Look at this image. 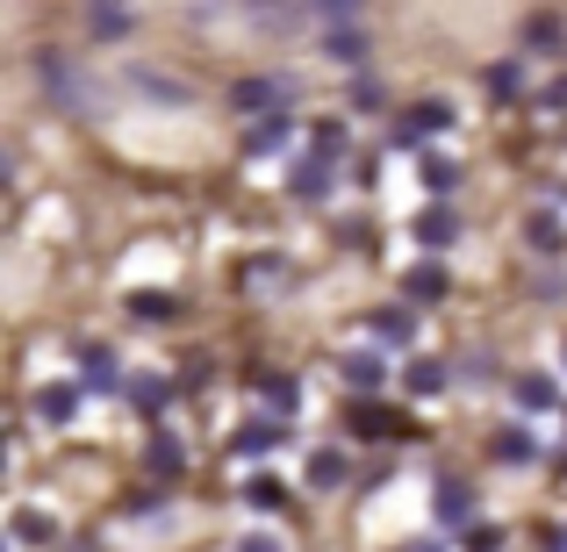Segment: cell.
Here are the masks:
<instances>
[{
	"label": "cell",
	"instance_id": "cell-1",
	"mask_svg": "<svg viewBox=\"0 0 567 552\" xmlns=\"http://www.w3.org/2000/svg\"><path fill=\"white\" fill-rule=\"evenodd\" d=\"M230 108L237 115H259V123H266V115H288L295 108V80H266V72H259V80H237L230 86Z\"/></svg>",
	"mask_w": 567,
	"mask_h": 552
},
{
	"label": "cell",
	"instance_id": "cell-2",
	"mask_svg": "<svg viewBox=\"0 0 567 552\" xmlns=\"http://www.w3.org/2000/svg\"><path fill=\"white\" fill-rule=\"evenodd\" d=\"M439 129H453V101H410V108L395 115V144L402 152H416V137H439Z\"/></svg>",
	"mask_w": 567,
	"mask_h": 552
},
{
	"label": "cell",
	"instance_id": "cell-3",
	"mask_svg": "<svg viewBox=\"0 0 567 552\" xmlns=\"http://www.w3.org/2000/svg\"><path fill=\"white\" fill-rule=\"evenodd\" d=\"M331 14V37H323V51L338 58V65H360L367 58V37H360V22H352V8H323Z\"/></svg>",
	"mask_w": 567,
	"mask_h": 552
},
{
	"label": "cell",
	"instance_id": "cell-4",
	"mask_svg": "<svg viewBox=\"0 0 567 552\" xmlns=\"http://www.w3.org/2000/svg\"><path fill=\"white\" fill-rule=\"evenodd\" d=\"M80 366H86V381H80V387H94V395H130V381H123V366H115V352H109V345H86V352H80Z\"/></svg>",
	"mask_w": 567,
	"mask_h": 552
},
{
	"label": "cell",
	"instance_id": "cell-5",
	"mask_svg": "<svg viewBox=\"0 0 567 552\" xmlns=\"http://www.w3.org/2000/svg\"><path fill=\"white\" fill-rule=\"evenodd\" d=\"M288 194H302V201H323V194H331V158L302 152V158L288 166Z\"/></svg>",
	"mask_w": 567,
	"mask_h": 552
},
{
	"label": "cell",
	"instance_id": "cell-6",
	"mask_svg": "<svg viewBox=\"0 0 567 552\" xmlns=\"http://www.w3.org/2000/svg\"><path fill=\"white\" fill-rule=\"evenodd\" d=\"M410 230H416V244H424V251H445V244H460V208H424Z\"/></svg>",
	"mask_w": 567,
	"mask_h": 552
},
{
	"label": "cell",
	"instance_id": "cell-7",
	"mask_svg": "<svg viewBox=\"0 0 567 552\" xmlns=\"http://www.w3.org/2000/svg\"><path fill=\"white\" fill-rule=\"evenodd\" d=\"M37 416H43V424H72V416H80V387H72V381L37 387Z\"/></svg>",
	"mask_w": 567,
	"mask_h": 552
},
{
	"label": "cell",
	"instance_id": "cell-8",
	"mask_svg": "<svg viewBox=\"0 0 567 552\" xmlns=\"http://www.w3.org/2000/svg\"><path fill=\"white\" fill-rule=\"evenodd\" d=\"M517 37H525V51H560L567 43V22L554 8H539V14H525V29H517Z\"/></svg>",
	"mask_w": 567,
	"mask_h": 552
},
{
	"label": "cell",
	"instance_id": "cell-9",
	"mask_svg": "<svg viewBox=\"0 0 567 552\" xmlns=\"http://www.w3.org/2000/svg\"><path fill=\"white\" fill-rule=\"evenodd\" d=\"M367 323H374V337H381V345H402V352L416 345V316H410V302H402V309H374Z\"/></svg>",
	"mask_w": 567,
	"mask_h": 552
},
{
	"label": "cell",
	"instance_id": "cell-10",
	"mask_svg": "<svg viewBox=\"0 0 567 552\" xmlns=\"http://www.w3.org/2000/svg\"><path fill=\"white\" fill-rule=\"evenodd\" d=\"M439 524H445V531L474 524V488H467V481H439Z\"/></svg>",
	"mask_w": 567,
	"mask_h": 552
},
{
	"label": "cell",
	"instance_id": "cell-11",
	"mask_svg": "<svg viewBox=\"0 0 567 552\" xmlns=\"http://www.w3.org/2000/svg\"><path fill=\"white\" fill-rule=\"evenodd\" d=\"M445 288H453L445 265H410V273H402V294H410V302H445Z\"/></svg>",
	"mask_w": 567,
	"mask_h": 552
},
{
	"label": "cell",
	"instance_id": "cell-12",
	"mask_svg": "<svg viewBox=\"0 0 567 552\" xmlns=\"http://www.w3.org/2000/svg\"><path fill=\"white\" fill-rule=\"evenodd\" d=\"M144 467H152L158 481H181V467H187V445H181V438H152V445H144Z\"/></svg>",
	"mask_w": 567,
	"mask_h": 552
},
{
	"label": "cell",
	"instance_id": "cell-13",
	"mask_svg": "<svg viewBox=\"0 0 567 552\" xmlns=\"http://www.w3.org/2000/svg\"><path fill=\"white\" fill-rule=\"evenodd\" d=\"M280 144H288V115H266V123L245 129V158H274Z\"/></svg>",
	"mask_w": 567,
	"mask_h": 552
},
{
	"label": "cell",
	"instance_id": "cell-14",
	"mask_svg": "<svg viewBox=\"0 0 567 552\" xmlns=\"http://www.w3.org/2000/svg\"><path fill=\"white\" fill-rule=\"evenodd\" d=\"M346 387H352L360 402L381 395V360H374V352H352V360H346Z\"/></svg>",
	"mask_w": 567,
	"mask_h": 552
},
{
	"label": "cell",
	"instance_id": "cell-15",
	"mask_svg": "<svg viewBox=\"0 0 567 552\" xmlns=\"http://www.w3.org/2000/svg\"><path fill=\"white\" fill-rule=\"evenodd\" d=\"M280 438H288V430H280V424H266V416H251V424L237 430V452H245V459H266V452H274Z\"/></svg>",
	"mask_w": 567,
	"mask_h": 552
},
{
	"label": "cell",
	"instance_id": "cell-16",
	"mask_svg": "<svg viewBox=\"0 0 567 552\" xmlns=\"http://www.w3.org/2000/svg\"><path fill=\"white\" fill-rule=\"evenodd\" d=\"M482 86H488L496 101H517V94H525V65H517V58H496V65L482 72Z\"/></svg>",
	"mask_w": 567,
	"mask_h": 552
},
{
	"label": "cell",
	"instance_id": "cell-17",
	"mask_svg": "<svg viewBox=\"0 0 567 552\" xmlns=\"http://www.w3.org/2000/svg\"><path fill=\"white\" fill-rule=\"evenodd\" d=\"M402 387H410L416 402H431V395H445V366L439 360H410V373H402Z\"/></svg>",
	"mask_w": 567,
	"mask_h": 552
},
{
	"label": "cell",
	"instance_id": "cell-18",
	"mask_svg": "<svg viewBox=\"0 0 567 552\" xmlns=\"http://www.w3.org/2000/svg\"><path fill=\"white\" fill-rule=\"evenodd\" d=\"M517 402H525V409H554L560 402V387H554V373H517Z\"/></svg>",
	"mask_w": 567,
	"mask_h": 552
},
{
	"label": "cell",
	"instance_id": "cell-19",
	"mask_svg": "<svg viewBox=\"0 0 567 552\" xmlns=\"http://www.w3.org/2000/svg\"><path fill=\"white\" fill-rule=\"evenodd\" d=\"M266 409L295 416V409H302V381H295V373H266Z\"/></svg>",
	"mask_w": 567,
	"mask_h": 552
},
{
	"label": "cell",
	"instance_id": "cell-20",
	"mask_svg": "<svg viewBox=\"0 0 567 552\" xmlns=\"http://www.w3.org/2000/svg\"><path fill=\"white\" fill-rule=\"evenodd\" d=\"M496 459H503V467H532V459H539V438H532V430H503Z\"/></svg>",
	"mask_w": 567,
	"mask_h": 552
},
{
	"label": "cell",
	"instance_id": "cell-21",
	"mask_svg": "<svg viewBox=\"0 0 567 552\" xmlns=\"http://www.w3.org/2000/svg\"><path fill=\"white\" fill-rule=\"evenodd\" d=\"M14 539L22 545H58V524L43 510H14Z\"/></svg>",
	"mask_w": 567,
	"mask_h": 552
},
{
	"label": "cell",
	"instance_id": "cell-22",
	"mask_svg": "<svg viewBox=\"0 0 567 552\" xmlns=\"http://www.w3.org/2000/svg\"><path fill=\"white\" fill-rule=\"evenodd\" d=\"M560 237H567V230H560L554 208H539V216L525 222V244H532V251H560Z\"/></svg>",
	"mask_w": 567,
	"mask_h": 552
},
{
	"label": "cell",
	"instance_id": "cell-23",
	"mask_svg": "<svg viewBox=\"0 0 567 552\" xmlns=\"http://www.w3.org/2000/svg\"><path fill=\"white\" fill-rule=\"evenodd\" d=\"M338 481H346V452H331V445L309 452V488H338Z\"/></svg>",
	"mask_w": 567,
	"mask_h": 552
},
{
	"label": "cell",
	"instance_id": "cell-24",
	"mask_svg": "<svg viewBox=\"0 0 567 552\" xmlns=\"http://www.w3.org/2000/svg\"><path fill=\"white\" fill-rule=\"evenodd\" d=\"M86 29H94L101 43H115V37H130V8H86Z\"/></svg>",
	"mask_w": 567,
	"mask_h": 552
},
{
	"label": "cell",
	"instance_id": "cell-25",
	"mask_svg": "<svg viewBox=\"0 0 567 552\" xmlns=\"http://www.w3.org/2000/svg\"><path fill=\"white\" fill-rule=\"evenodd\" d=\"M37 65H43V80H51V101H65V108H72V101H80V94H72V65H65V58H51V51H43Z\"/></svg>",
	"mask_w": 567,
	"mask_h": 552
},
{
	"label": "cell",
	"instance_id": "cell-26",
	"mask_svg": "<svg viewBox=\"0 0 567 552\" xmlns=\"http://www.w3.org/2000/svg\"><path fill=\"white\" fill-rule=\"evenodd\" d=\"M130 402H137L144 416H158L173 402V381H130Z\"/></svg>",
	"mask_w": 567,
	"mask_h": 552
},
{
	"label": "cell",
	"instance_id": "cell-27",
	"mask_svg": "<svg viewBox=\"0 0 567 552\" xmlns=\"http://www.w3.org/2000/svg\"><path fill=\"white\" fill-rule=\"evenodd\" d=\"M309 152H317V158H331V166H338V158H346V123H317Z\"/></svg>",
	"mask_w": 567,
	"mask_h": 552
},
{
	"label": "cell",
	"instance_id": "cell-28",
	"mask_svg": "<svg viewBox=\"0 0 567 552\" xmlns=\"http://www.w3.org/2000/svg\"><path fill=\"white\" fill-rule=\"evenodd\" d=\"M453 180H460V166H453V158H439V152H431V158H424V187H431V194H445Z\"/></svg>",
	"mask_w": 567,
	"mask_h": 552
},
{
	"label": "cell",
	"instance_id": "cell-29",
	"mask_svg": "<svg viewBox=\"0 0 567 552\" xmlns=\"http://www.w3.org/2000/svg\"><path fill=\"white\" fill-rule=\"evenodd\" d=\"M245 502H251V510H280V502H288V488H280V481H251Z\"/></svg>",
	"mask_w": 567,
	"mask_h": 552
},
{
	"label": "cell",
	"instance_id": "cell-30",
	"mask_svg": "<svg viewBox=\"0 0 567 552\" xmlns=\"http://www.w3.org/2000/svg\"><path fill=\"white\" fill-rule=\"evenodd\" d=\"M352 430H360V438H381V430H388V416L374 409V402H360V409H352Z\"/></svg>",
	"mask_w": 567,
	"mask_h": 552
},
{
	"label": "cell",
	"instance_id": "cell-31",
	"mask_svg": "<svg viewBox=\"0 0 567 552\" xmlns=\"http://www.w3.org/2000/svg\"><path fill=\"white\" fill-rule=\"evenodd\" d=\"M130 316H173V294H130Z\"/></svg>",
	"mask_w": 567,
	"mask_h": 552
},
{
	"label": "cell",
	"instance_id": "cell-32",
	"mask_svg": "<svg viewBox=\"0 0 567 552\" xmlns=\"http://www.w3.org/2000/svg\"><path fill=\"white\" fill-rule=\"evenodd\" d=\"M352 108L374 115V108H381V86H374V80H352Z\"/></svg>",
	"mask_w": 567,
	"mask_h": 552
},
{
	"label": "cell",
	"instance_id": "cell-33",
	"mask_svg": "<svg viewBox=\"0 0 567 552\" xmlns=\"http://www.w3.org/2000/svg\"><path fill=\"white\" fill-rule=\"evenodd\" d=\"M144 86H152V101H173V108L187 101V86H181V80H144Z\"/></svg>",
	"mask_w": 567,
	"mask_h": 552
},
{
	"label": "cell",
	"instance_id": "cell-34",
	"mask_svg": "<svg viewBox=\"0 0 567 552\" xmlns=\"http://www.w3.org/2000/svg\"><path fill=\"white\" fill-rule=\"evenodd\" d=\"M539 108H554V115H567V72H560V80H554V86H546V94H539Z\"/></svg>",
	"mask_w": 567,
	"mask_h": 552
},
{
	"label": "cell",
	"instance_id": "cell-35",
	"mask_svg": "<svg viewBox=\"0 0 567 552\" xmlns=\"http://www.w3.org/2000/svg\"><path fill=\"white\" fill-rule=\"evenodd\" d=\"M237 552H280V539H266V531H251V539L237 545Z\"/></svg>",
	"mask_w": 567,
	"mask_h": 552
},
{
	"label": "cell",
	"instance_id": "cell-36",
	"mask_svg": "<svg viewBox=\"0 0 567 552\" xmlns=\"http://www.w3.org/2000/svg\"><path fill=\"white\" fill-rule=\"evenodd\" d=\"M546 552H567V531H546Z\"/></svg>",
	"mask_w": 567,
	"mask_h": 552
},
{
	"label": "cell",
	"instance_id": "cell-37",
	"mask_svg": "<svg viewBox=\"0 0 567 552\" xmlns=\"http://www.w3.org/2000/svg\"><path fill=\"white\" fill-rule=\"evenodd\" d=\"M402 552H439V545H431V539H410V545H402Z\"/></svg>",
	"mask_w": 567,
	"mask_h": 552
},
{
	"label": "cell",
	"instance_id": "cell-38",
	"mask_svg": "<svg viewBox=\"0 0 567 552\" xmlns=\"http://www.w3.org/2000/svg\"><path fill=\"white\" fill-rule=\"evenodd\" d=\"M560 366H567V337H560Z\"/></svg>",
	"mask_w": 567,
	"mask_h": 552
}]
</instances>
